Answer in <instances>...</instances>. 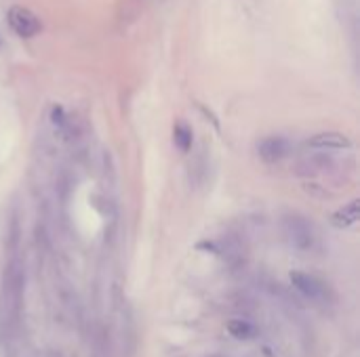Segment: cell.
<instances>
[{
  "label": "cell",
  "instance_id": "cell-3",
  "mask_svg": "<svg viewBox=\"0 0 360 357\" xmlns=\"http://www.w3.org/2000/svg\"><path fill=\"white\" fill-rule=\"evenodd\" d=\"M257 154L264 162H281L291 154V143L285 137H266L257 143Z\"/></svg>",
  "mask_w": 360,
  "mask_h": 357
},
{
  "label": "cell",
  "instance_id": "cell-7",
  "mask_svg": "<svg viewBox=\"0 0 360 357\" xmlns=\"http://www.w3.org/2000/svg\"><path fill=\"white\" fill-rule=\"evenodd\" d=\"M228 332L234 339H240V341H249V339L257 337V328L247 320H230L228 322Z\"/></svg>",
  "mask_w": 360,
  "mask_h": 357
},
{
  "label": "cell",
  "instance_id": "cell-6",
  "mask_svg": "<svg viewBox=\"0 0 360 357\" xmlns=\"http://www.w3.org/2000/svg\"><path fill=\"white\" fill-rule=\"evenodd\" d=\"M359 219H360V202L359 200H352L350 204L342 206V208L333 215L331 223H333L335 227H340V229H348V227L356 225V223H359Z\"/></svg>",
  "mask_w": 360,
  "mask_h": 357
},
{
  "label": "cell",
  "instance_id": "cell-8",
  "mask_svg": "<svg viewBox=\"0 0 360 357\" xmlns=\"http://www.w3.org/2000/svg\"><path fill=\"white\" fill-rule=\"evenodd\" d=\"M173 141H175V145L186 154V151H190V147H192V128L188 126V124H177L175 126V130H173Z\"/></svg>",
  "mask_w": 360,
  "mask_h": 357
},
{
  "label": "cell",
  "instance_id": "cell-1",
  "mask_svg": "<svg viewBox=\"0 0 360 357\" xmlns=\"http://www.w3.org/2000/svg\"><path fill=\"white\" fill-rule=\"evenodd\" d=\"M8 25L21 38H32L42 29L40 19L25 6H11L8 8Z\"/></svg>",
  "mask_w": 360,
  "mask_h": 357
},
{
  "label": "cell",
  "instance_id": "cell-2",
  "mask_svg": "<svg viewBox=\"0 0 360 357\" xmlns=\"http://www.w3.org/2000/svg\"><path fill=\"white\" fill-rule=\"evenodd\" d=\"M291 284L308 299L312 301H325L329 295V288L323 280H319L316 276L304 274V271H293L291 274Z\"/></svg>",
  "mask_w": 360,
  "mask_h": 357
},
{
  "label": "cell",
  "instance_id": "cell-5",
  "mask_svg": "<svg viewBox=\"0 0 360 357\" xmlns=\"http://www.w3.org/2000/svg\"><path fill=\"white\" fill-rule=\"evenodd\" d=\"M310 145L319 147V149H348V147H352V141L344 133L331 130V133H321V135L312 137Z\"/></svg>",
  "mask_w": 360,
  "mask_h": 357
},
{
  "label": "cell",
  "instance_id": "cell-4",
  "mask_svg": "<svg viewBox=\"0 0 360 357\" xmlns=\"http://www.w3.org/2000/svg\"><path fill=\"white\" fill-rule=\"evenodd\" d=\"M287 234L297 248H310L312 246V229L304 219L291 217L287 221Z\"/></svg>",
  "mask_w": 360,
  "mask_h": 357
}]
</instances>
